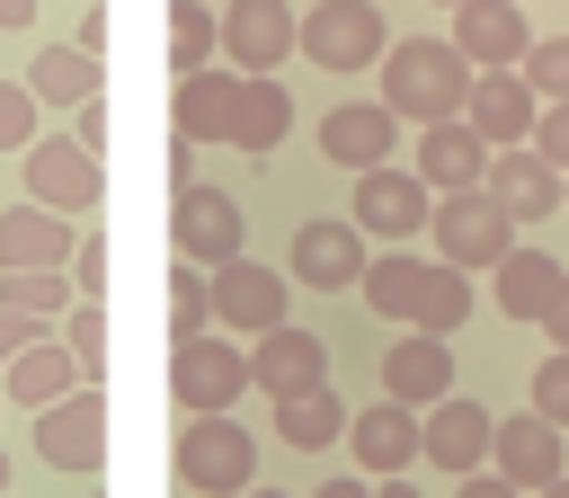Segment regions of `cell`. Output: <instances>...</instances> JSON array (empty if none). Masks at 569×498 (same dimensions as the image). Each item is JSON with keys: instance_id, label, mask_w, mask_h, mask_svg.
<instances>
[{"instance_id": "cell-10", "label": "cell", "mask_w": 569, "mask_h": 498, "mask_svg": "<svg viewBox=\"0 0 569 498\" xmlns=\"http://www.w3.org/2000/svg\"><path fill=\"white\" fill-rule=\"evenodd\" d=\"M560 436H569V427H551L542 409H507L498 436H489V471L533 498V489H551V480L569 471V445H560Z\"/></svg>"}, {"instance_id": "cell-21", "label": "cell", "mask_w": 569, "mask_h": 498, "mask_svg": "<svg viewBox=\"0 0 569 498\" xmlns=\"http://www.w3.org/2000/svg\"><path fill=\"white\" fill-rule=\"evenodd\" d=\"M240 98H249V71H231V62H213V71H187L178 80V142H231V124H240Z\"/></svg>"}, {"instance_id": "cell-27", "label": "cell", "mask_w": 569, "mask_h": 498, "mask_svg": "<svg viewBox=\"0 0 569 498\" xmlns=\"http://www.w3.org/2000/svg\"><path fill=\"white\" fill-rule=\"evenodd\" d=\"M27 89H36L44 107H89V98H107V71H98V53H89V44H36Z\"/></svg>"}, {"instance_id": "cell-22", "label": "cell", "mask_w": 569, "mask_h": 498, "mask_svg": "<svg viewBox=\"0 0 569 498\" xmlns=\"http://www.w3.org/2000/svg\"><path fill=\"white\" fill-rule=\"evenodd\" d=\"M489 436H498V409H480L471 391H453V400H436L427 409V462L436 471H489Z\"/></svg>"}, {"instance_id": "cell-50", "label": "cell", "mask_w": 569, "mask_h": 498, "mask_svg": "<svg viewBox=\"0 0 569 498\" xmlns=\"http://www.w3.org/2000/svg\"><path fill=\"white\" fill-rule=\"evenodd\" d=\"M240 498H284V489H240Z\"/></svg>"}, {"instance_id": "cell-8", "label": "cell", "mask_w": 569, "mask_h": 498, "mask_svg": "<svg viewBox=\"0 0 569 498\" xmlns=\"http://www.w3.org/2000/svg\"><path fill=\"white\" fill-rule=\"evenodd\" d=\"M249 391H267V400L329 391V347H320V329H302V320H276L267 338H249Z\"/></svg>"}, {"instance_id": "cell-19", "label": "cell", "mask_w": 569, "mask_h": 498, "mask_svg": "<svg viewBox=\"0 0 569 498\" xmlns=\"http://www.w3.org/2000/svg\"><path fill=\"white\" fill-rule=\"evenodd\" d=\"M347 454H356L373 480H391V471L427 462V418H418V409H400V400H373V409H356V418H347Z\"/></svg>"}, {"instance_id": "cell-49", "label": "cell", "mask_w": 569, "mask_h": 498, "mask_svg": "<svg viewBox=\"0 0 569 498\" xmlns=\"http://www.w3.org/2000/svg\"><path fill=\"white\" fill-rule=\"evenodd\" d=\"M0 498H9V454H0Z\"/></svg>"}, {"instance_id": "cell-47", "label": "cell", "mask_w": 569, "mask_h": 498, "mask_svg": "<svg viewBox=\"0 0 569 498\" xmlns=\"http://www.w3.org/2000/svg\"><path fill=\"white\" fill-rule=\"evenodd\" d=\"M0 27H36V0H0Z\"/></svg>"}, {"instance_id": "cell-3", "label": "cell", "mask_w": 569, "mask_h": 498, "mask_svg": "<svg viewBox=\"0 0 569 498\" xmlns=\"http://www.w3.org/2000/svg\"><path fill=\"white\" fill-rule=\"evenodd\" d=\"M169 240H178V258L204 267V276L231 267V258H249V249H240V240H249V231H240V196L213 187V178H187L178 205H169Z\"/></svg>"}, {"instance_id": "cell-18", "label": "cell", "mask_w": 569, "mask_h": 498, "mask_svg": "<svg viewBox=\"0 0 569 498\" xmlns=\"http://www.w3.org/2000/svg\"><path fill=\"white\" fill-rule=\"evenodd\" d=\"M382 400H400V409H436V400H453V347L445 338H427V329H409V338H391L382 347Z\"/></svg>"}, {"instance_id": "cell-16", "label": "cell", "mask_w": 569, "mask_h": 498, "mask_svg": "<svg viewBox=\"0 0 569 498\" xmlns=\"http://www.w3.org/2000/svg\"><path fill=\"white\" fill-rule=\"evenodd\" d=\"M462 124H471L489 151H516V142H533V124H542V98H533V80H525V71H480V80H471V107H462Z\"/></svg>"}, {"instance_id": "cell-38", "label": "cell", "mask_w": 569, "mask_h": 498, "mask_svg": "<svg viewBox=\"0 0 569 498\" xmlns=\"http://www.w3.org/2000/svg\"><path fill=\"white\" fill-rule=\"evenodd\" d=\"M533 409H542L551 427H569V347H551V356L533 365Z\"/></svg>"}, {"instance_id": "cell-24", "label": "cell", "mask_w": 569, "mask_h": 498, "mask_svg": "<svg viewBox=\"0 0 569 498\" xmlns=\"http://www.w3.org/2000/svg\"><path fill=\"white\" fill-rule=\"evenodd\" d=\"M436 196H462V187H480L489 178V142L471 133V124H418V160H409Z\"/></svg>"}, {"instance_id": "cell-9", "label": "cell", "mask_w": 569, "mask_h": 498, "mask_svg": "<svg viewBox=\"0 0 569 498\" xmlns=\"http://www.w3.org/2000/svg\"><path fill=\"white\" fill-rule=\"evenodd\" d=\"M18 160H27V196L53 205V213H89L98 187H107V178H98V151H89L80 133H36Z\"/></svg>"}, {"instance_id": "cell-4", "label": "cell", "mask_w": 569, "mask_h": 498, "mask_svg": "<svg viewBox=\"0 0 569 498\" xmlns=\"http://www.w3.org/2000/svg\"><path fill=\"white\" fill-rule=\"evenodd\" d=\"M249 462H258V436H249L231 409H222V418H187V436H178V480H187L196 498H240V489H258Z\"/></svg>"}, {"instance_id": "cell-26", "label": "cell", "mask_w": 569, "mask_h": 498, "mask_svg": "<svg viewBox=\"0 0 569 498\" xmlns=\"http://www.w3.org/2000/svg\"><path fill=\"white\" fill-rule=\"evenodd\" d=\"M560 285H569V267H560L551 249L516 240V249H507V267H498V311H507V320H533V329H542V311L560 302Z\"/></svg>"}, {"instance_id": "cell-33", "label": "cell", "mask_w": 569, "mask_h": 498, "mask_svg": "<svg viewBox=\"0 0 569 498\" xmlns=\"http://www.w3.org/2000/svg\"><path fill=\"white\" fill-rule=\"evenodd\" d=\"M462 320H471V276L436 258V267H427V293H418V320H409V329H427V338H453Z\"/></svg>"}, {"instance_id": "cell-15", "label": "cell", "mask_w": 569, "mask_h": 498, "mask_svg": "<svg viewBox=\"0 0 569 498\" xmlns=\"http://www.w3.org/2000/svg\"><path fill=\"white\" fill-rule=\"evenodd\" d=\"M453 44H462L471 71H516L533 53L525 0H453Z\"/></svg>"}, {"instance_id": "cell-29", "label": "cell", "mask_w": 569, "mask_h": 498, "mask_svg": "<svg viewBox=\"0 0 569 498\" xmlns=\"http://www.w3.org/2000/svg\"><path fill=\"white\" fill-rule=\"evenodd\" d=\"M276 445H293V454H329V445H347V400H338V391L276 400Z\"/></svg>"}, {"instance_id": "cell-40", "label": "cell", "mask_w": 569, "mask_h": 498, "mask_svg": "<svg viewBox=\"0 0 569 498\" xmlns=\"http://www.w3.org/2000/svg\"><path fill=\"white\" fill-rule=\"evenodd\" d=\"M533 151H542V160L569 178V98H560V107H542V124H533Z\"/></svg>"}, {"instance_id": "cell-28", "label": "cell", "mask_w": 569, "mask_h": 498, "mask_svg": "<svg viewBox=\"0 0 569 498\" xmlns=\"http://www.w3.org/2000/svg\"><path fill=\"white\" fill-rule=\"evenodd\" d=\"M427 267L436 258H418V249H373V267H365V302H373V320H418V293H427Z\"/></svg>"}, {"instance_id": "cell-41", "label": "cell", "mask_w": 569, "mask_h": 498, "mask_svg": "<svg viewBox=\"0 0 569 498\" xmlns=\"http://www.w3.org/2000/svg\"><path fill=\"white\" fill-rule=\"evenodd\" d=\"M36 338H53L44 320H27V311H0V374H9V356L18 347H36Z\"/></svg>"}, {"instance_id": "cell-42", "label": "cell", "mask_w": 569, "mask_h": 498, "mask_svg": "<svg viewBox=\"0 0 569 498\" xmlns=\"http://www.w3.org/2000/svg\"><path fill=\"white\" fill-rule=\"evenodd\" d=\"M453 498H525V489H516V480H498V471H462V480H453Z\"/></svg>"}, {"instance_id": "cell-51", "label": "cell", "mask_w": 569, "mask_h": 498, "mask_svg": "<svg viewBox=\"0 0 569 498\" xmlns=\"http://www.w3.org/2000/svg\"><path fill=\"white\" fill-rule=\"evenodd\" d=\"M436 9H453V0H436Z\"/></svg>"}, {"instance_id": "cell-25", "label": "cell", "mask_w": 569, "mask_h": 498, "mask_svg": "<svg viewBox=\"0 0 569 498\" xmlns=\"http://www.w3.org/2000/svg\"><path fill=\"white\" fill-rule=\"evenodd\" d=\"M80 382H89V374H80V356H71L62 338L18 347V356H9V374H0V391H9L27 418H36V409H53V400H62V391H80Z\"/></svg>"}, {"instance_id": "cell-12", "label": "cell", "mask_w": 569, "mask_h": 498, "mask_svg": "<svg viewBox=\"0 0 569 498\" xmlns=\"http://www.w3.org/2000/svg\"><path fill=\"white\" fill-rule=\"evenodd\" d=\"M365 267H373L365 231L320 213V222H302V231H293V267H284V276H293V285H311V293H356V285H365Z\"/></svg>"}, {"instance_id": "cell-35", "label": "cell", "mask_w": 569, "mask_h": 498, "mask_svg": "<svg viewBox=\"0 0 569 498\" xmlns=\"http://www.w3.org/2000/svg\"><path fill=\"white\" fill-rule=\"evenodd\" d=\"M62 347L80 356L89 382H107V302H71V311H62Z\"/></svg>"}, {"instance_id": "cell-5", "label": "cell", "mask_w": 569, "mask_h": 498, "mask_svg": "<svg viewBox=\"0 0 569 498\" xmlns=\"http://www.w3.org/2000/svg\"><path fill=\"white\" fill-rule=\"evenodd\" d=\"M302 53L347 80V71H373V62L391 53V27H382L373 0H311V9H302Z\"/></svg>"}, {"instance_id": "cell-17", "label": "cell", "mask_w": 569, "mask_h": 498, "mask_svg": "<svg viewBox=\"0 0 569 498\" xmlns=\"http://www.w3.org/2000/svg\"><path fill=\"white\" fill-rule=\"evenodd\" d=\"M480 187H489V196L516 213V231H525V222H551V213L569 205V178H560V169H551L533 142H516V151H489V178H480Z\"/></svg>"}, {"instance_id": "cell-39", "label": "cell", "mask_w": 569, "mask_h": 498, "mask_svg": "<svg viewBox=\"0 0 569 498\" xmlns=\"http://www.w3.org/2000/svg\"><path fill=\"white\" fill-rule=\"evenodd\" d=\"M71 285H80V302H107V240L71 249Z\"/></svg>"}, {"instance_id": "cell-32", "label": "cell", "mask_w": 569, "mask_h": 498, "mask_svg": "<svg viewBox=\"0 0 569 498\" xmlns=\"http://www.w3.org/2000/svg\"><path fill=\"white\" fill-rule=\"evenodd\" d=\"M213 62H222V18L204 0H178L169 9V71L187 80V71H213Z\"/></svg>"}, {"instance_id": "cell-36", "label": "cell", "mask_w": 569, "mask_h": 498, "mask_svg": "<svg viewBox=\"0 0 569 498\" xmlns=\"http://www.w3.org/2000/svg\"><path fill=\"white\" fill-rule=\"evenodd\" d=\"M516 71L533 80V98H542V107H560V98H569V36H533V53H525Z\"/></svg>"}, {"instance_id": "cell-46", "label": "cell", "mask_w": 569, "mask_h": 498, "mask_svg": "<svg viewBox=\"0 0 569 498\" xmlns=\"http://www.w3.org/2000/svg\"><path fill=\"white\" fill-rule=\"evenodd\" d=\"M373 498H427V489H418L409 471H391V480H373Z\"/></svg>"}, {"instance_id": "cell-34", "label": "cell", "mask_w": 569, "mask_h": 498, "mask_svg": "<svg viewBox=\"0 0 569 498\" xmlns=\"http://www.w3.org/2000/svg\"><path fill=\"white\" fill-rule=\"evenodd\" d=\"M169 320H178V338H204L213 329V276L204 267H169Z\"/></svg>"}, {"instance_id": "cell-43", "label": "cell", "mask_w": 569, "mask_h": 498, "mask_svg": "<svg viewBox=\"0 0 569 498\" xmlns=\"http://www.w3.org/2000/svg\"><path fill=\"white\" fill-rule=\"evenodd\" d=\"M71 133H80V142H89V151H107V98H89V107H80V124H71Z\"/></svg>"}, {"instance_id": "cell-20", "label": "cell", "mask_w": 569, "mask_h": 498, "mask_svg": "<svg viewBox=\"0 0 569 498\" xmlns=\"http://www.w3.org/2000/svg\"><path fill=\"white\" fill-rule=\"evenodd\" d=\"M284 302H293V276H276V267H258V258L213 267V320H231V329L267 338V329L284 320Z\"/></svg>"}, {"instance_id": "cell-6", "label": "cell", "mask_w": 569, "mask_h": 498, "mask_svg": "<svg viewBox=\"0 0 569 498\" xmlns=\"http://www.w3.org/2000/svg\"><path fill=\"white\" fill-rule=\"evenodd\" d=\"M36 462H53L71 480H89L107 462V382H80L53 409H36Z\"/></svg>"}, {"instance_id": "cell-13", "label": "cell", "mask_w": 569, "mask_h": 498, "mask_svg": "<svg viewBox=\"0 0 569 498\" xmlns=\"http://www.w3.org/2000/svg\"><path fill=\"white\" fill-rule=\"evenodd\" d=\"M240 391H249V347H231L222 329L178 338V400H187L196 418H222Z\"/></svg>"}, {"instance_id": "cell-31", "label": "cell", "mask_w": 569, "mask_h": 498, "mask_svg": "<svg viewBox=\"0 0 569 498\" xmlns=\"http://www.w3.org/2000/svg\"><path fill=\"white\" fill-rule=\"evenodd\" d=\"M293 133V98L276 89V71L267 80H249V98H240V124H231V151H249V160H267L276 142Z\"/></svg>"}, {"instance_id": "cell-23", "label": "cell", "mask_w": 569, "mask_h": 498, "mask_svg": "<svg viewBox=\"0 0 569 498\" xmlns=\"http://www.w3.org/2000/svg\"><path fill=\"white\" fill-rule=\"evenodd\" d=\"M71 249H80L71 213H53V205H36V196H18V205L0 213V267H71Z\"/></svg>"}, {"instance_id": "cell-37", "label": "cell", "mask_w": 569, "mask_h": 498, "mask_svg": "<svg viewBox=\"0 0 569 498\" xmlns=\"http://www.w3.org/2000/svg\"><path fill=\"white\" fill-rule=\"evenodd\" d=\"M36 107H44V98H36L27 80H0V151H27V142H36Z\"/></svg>"}, {"instance_id": "cell-14", "label": "cell", "mask_w": 569, "mask_h": 498, "mask_svg": "<svg viewBox=\"0 0 569 498\" xmlns=\"http://www.w3.org/2000/svg\"><path fill=\"white\" fill-rule=\"evenodd\" d=\"M391 151H400V116H391L382 98H347V107H329V116H320V160H338L347 178L382 169Z\"/></svg>"}, {"instance_id": "cell-30", "label": "cell", "mask_w": 569, "mask_h": 498, "mask_svg": "<svg viewBox=\"0 0 569 498\" xmlns=\"http://www.w3.org/2000/svg\"><path fill=\"white\" fill-rule=\"evenodd\" d=\"M80 302V285H71V267H0V311H27V320H62Z\"/></svg>"}, {"instance_id": "cell-44", "label": "cell", "mask_w": 569, "mask_h": 498, "mask_svg": "<svg viewBox=\"0 0 569 498\" xmlns=\"http://www.w3.org/2000/svg\"><path fill=\"white\" fill-rule=\"evenodd\" d=\"M311 498H373V480H365V471H338V480H320Z\"/></svg>"}, {"instance_id": "cell-45", "label": "cell", "mask_w": 569, "mask_h": 498, "mask_svg": "<svg viewBox=\"0 0 569 498\" xmlns=\"http://www.w3.org/2000/svg\"><path fill=\"white\" fill-rule=\"evenodd\" d=\"M542 338H551V347H569V285H560V302L542 311Z\"/></svg>"}, {"instance_id": "cell-2", "label": "cell", "mask_w": 569, "mask_h": 498, "mask_svg": "<svg viewBox=\"0 0 569 498\" xmlns=\"http://www.w3.org/2000/svg\"><path fill=\"white\" fill-rule=\"evenodd\" d=\"M427 240H436V258L445 267H507V249L525 240L516 231V213L489 196V187H462V196H436V222H427Z\"/></svg>"}, {"instance_id": "cell-7", "label": "cell", "mask_w": 569, "mask_h": 498, "mask_svg": "<svg viewBox=\"0 0 569 498\" xmlns=\"http://www.w3.org/2000/svg\"><path fill=\"white\" fill-rule=\"evenodd\" d=\"M347 222H356L365 240H391V249H400L409 231L436 222V187H427L418 169H391V160H382V169L356 178V213H347Z\"/></svg>"}, {"instance_id": "cell-1", "label": "cell", "mask_w": 569, "mask_h": 498, "mask_svg": "<svg viewBox=\"0 0 569 498\" xmlns=\"http://www.w3.org/2000/svg\"><path fill=\"white\" fill-rule=\"evenodd\" d=\"M373 71H382V107H391L400 124H462L471 80H480L453 36H400Z\"/></svg>"}, {"instance_id": "cell-11", "label": "cell", "mask_w": 569, "mask_h": 498, "mask_svg": "<svg viewBox=\"0 0 569 498\" xmlns=\"http://www.w3.org/2000/svg\"><path fill=\"white\" fill-rule=\"evenodd\" d=\"M284 53H302V18H293V0H231V9H222V62H231V71L267 80Z\"/></svg>"}, {"instance_id": "cell-48", "label": "cell", "mask_w": 569, "mask_h": 498, "mask_svg": "<svg viewBox=\"0 0 569 498\" xmlns=\"http://www.w3.org/2000/svg\"><path fill=\"white\" fill-rule=\"evenodd\" d=\"M533 498H569V471H560V480H551V489H533Z\"/></svg>"}]
</instances>
